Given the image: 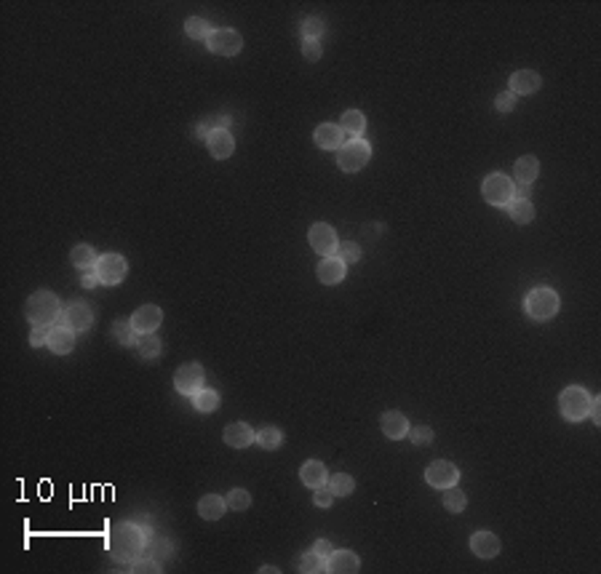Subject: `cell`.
<instances>
[{
    "label": "cell",
    "mask_w": 601,
    "mask_h": 574,
    "mask_svg": "<svg viewBox=\"0 0 601 574\" xmlns=\"http://www.w3.org/2000/svg\"><path fill=\"white\" fill-rule=\"evenodd\" d=\"M131 572H163V566L155 559H136L131 561Z\"/></svg>",
    "instance_id": "obj_41"
},
{
    "label": "cell",
    "mask_w": 601,
    "mask_h": 574,
    "mask_svg": "<svg viewBox=\"0 0 601 574\" xmlns=\"http://www.w3.org/2000/svg\"><path fill=\"white\" fill-rule=\"evenodd\" d=\"M326 486L331 489L334 497H348V495H353L356 481H353V476H348V473H337V476H329Z\"/></svg>",
    "instance_id": "obj_33"
},
{
    "label": "cell",
    "mask_w": 601,
    "mask_h": 574,
    "mask_svg": "<svg viewBox=\"0 0 601 574\" xmlns=\"http://www.w3.org/2000/svg\"><path fill=\"white\" fill-rule=\"evenodd\" d=\"M505 208H508L510 219H513L516 224H529L532 219H535V206H532V201H529V198H513Z\"/></svg>",
    "instance_id": "obj_27"
},
{
    "label": "cell",
    "mask_w": 601,
    "mask_h": 574,
    "mask_svg": "<svg viewBox=\"0 0 601 574\" xmlns=\"http://www.w3.org/2000/svg\"><path fill=\"white\" fill-rule=\"evenodd\" d=\"M425 481H428L433 489H449V486H457V481H460V470H457L452 463L439 460V463L428 465V470H425Z\"/></svg>",
    "instance_id": "obj_11"
},
{
    "label": "cell",
    "mask_w": 601,
    "mask_h": 574,
    "mask_svg": "<svg viewBox=\"0 0 601 574\" xmlns=\"http://www.w3.org/2000/svg\"><path fill=\"white\" fill-rule=\"evenodd\" d=\"M369 158H372V147L366 139H350L337 150V166L348 174L361 171L369 163Z\"/></svg>",
    "instance_id": "obj_5"
},
{
    "label": "cell",
    "mask_w": 601,
    "mask_h": 574,
    "mask_svg": "<svg viewBox=\"0 0 601 574\" xmlns=\"http://www.w3.org/2000/svg\"><path fill=\"white\" fill-rule=\"evenodd\" d=\"M340 128L348 134V137L361 139V137H364V131H366V115H364L361 110H348L345 115H342Z\"/></svg>",
    "instance_id": "obj_26"
},
{
    "label": "cell",
    "mask_w": 601,
    "mask_h": 574,
    "mask_svg": "<svg viewBox=\"0 0 601 574\" xmlns=\"http://www.w3.org/2000/svg\"><path fill=\"white\" fill-rule=\"evenodd\" d=\"M62 318H65V326L70 332H88L91 326H94V310L88 307V304L83 302H75L70 304L65 313H62Z\"/></svg>",
    "instance_id": "obj_13"
},
{
    "label": "cell",
    "mask_w": 601,
    "mask_h": 574,
    "mask_svg": "<svg viewBox=\"0 0 601 574\" xmlns=\"http://www.w3.org/2000/svg\"><path fill=\"white\" fill-rule=\"evenodd\" d=\"M225 511H228V502H225V497L219 495H206L201 497V502H198V515L203 521H219L225 515Z\"/></svg>",
    "instance_id": "obj_24"
},
{
    "label": "cell",
    "mask_w": 601,
    "mask_h": 574,
    "mask_svg": "<svg viewBox=\"0 0 601 574\" xmlns=\"http://www.w3.org/2000/svg\"><path fill=\"white\" fill-rule=\"evenodd\" d=\"M206 147H209V153H212L217 160H225L233 155L235 139H233L230 128H214L212 134H209V139H206Z\"/></svg>",
    "instance_id": "obj_16"
},
{
    "label": "cell",
    "mask_w": 601,
    "mask_h": 574,
    "mask_svg": "<svg viewBox=\"0 0 601 574\" xmlns=\"http://www.w3.org/2000/svg\"><path fill=\"white\" fill-rule=\"evenodd\" d=\"M559 307H561V300L551 286L532 288L524 300V310L532 320H551L559 313Z\"/></svg>",
    "instance_id": "obj_3"
},
{
    "label": "cell",
    "mask_w": 601,
    "mask_h": 574,
    "mask_svg": "<svg viewBox=\"0 0 601 574\" xmlns=\"http://www.w3.org/2000/svg\"><path fill=\"white\" fill-rule=\"evenodd\" d=\"M206 46H209L212 54H219V56H235L244 48V38H241V32L233 30V27H219V30H214L209 35Z\"/></svg>",
    "instance_id": "obj_8"
},
{
    "label": "cell",
    "mask_w": 601,
    "mask_h": 574,
    "mask_svg": "<svg viewBox=\"0 0 601 574\" xmlns=\"http://www.w3.org/2000/svg\"><path fill=\"white\" fill-rule=\"evenodd\" d=\"M337 254H340V259L345 262V265H353V262H358V259H361V249H358V243L348 240V243H340Z\"/></svg>",
    "instance_id": "obj_39"
},
{
    "label": "cell",
    "mask_w": 601,
    "mask_h": 574,
    "mask_svg": "<svg viewBox=\"0 0 601 574\" xmlns=\"http://www.w3.org/2000/svg\"><path fill=\"white\" fill-rule=\"evenodd\" d=\"M315 495H313V502L318 505V508H331L334 505V495H331V489L329 486H318V489H313Z\"/></svg>",
    "instance_id": "obj_42"
},
{
    "label": "cell",
    "mask_w": 601,
    "mask_h": 574,
    "mask_svg": "<svg viewBox=\"0 0 601 574\" xmlns=\"http://www.w3.org/2000/svg\"><path fill=\"white\" fill-rule=\"evenodd\" d=\"M225 502H228V511H246V508L251 505V495H249L246 489H233V492L225 497Z\"/></svg>",
    "instance_id": "obj_38"
},
{
    "label": "cell",
    "mask_w": 601,
    "mask_h": 574,
    "mask_svg": "<svg viewBox=\"0 0 601 574\" xmlns=\"http://www.w3.org/2000/svg\"><path fill=\"white\" fill-rule=\"evenodd\" d=\"M145 529H139L136 524H118L110 529L107 548L115 561H136L145 550Z\"/></svg>",
    "instance_id": "obj_1"
},
{
    "label": "cell",
    "mask_w": 601,
    "mask_h": 574,
    "mask_svg": "<svg viewBox=\"0 0 601 574\" xmlns=\"http://www.w3.org/2000/svg\"><path fill=\"white\" fill-rule=\"evenodd\" d=\"M313 550H315L318 556H324V559H329V556H331V545L326 543V540H318V543L313 545Z\"/></svg>",
    "instance_id": "obj_48"
},
{
    "label": "cell",
    "mask_w": 601,
    "mask_h": 574,
    "mask_svg": "<svg viewBox=\"0 0 601 574\" xmlns=\"http://www.w3.org/2000/svg\"><path fill=\"white\" fill-rule=\"evenodd\" d=\"M113 332H115V339H118L123 348L136 345V339H139V332L131 326V318H118L113 326Z\"/></svg>",
    "instance_id": "obj_31"
},
{
    "label": "cell",
    "mask_w": 601,
    "mask_h": 574,
    "mask_svg": "<svg viewBox=\"0 0 601 574\" xmlns=\"http://www.w3.org/2000/svg\"><path fill=\"white\" fill-rule=\"evenodd\" d=\"M136 352L145 358V361H150V358H158L161 355V339H158V334L153 332V334H139V339H136Z\"/></svg>",
    "instance_id": "obj_30"
},
{
    "label": "cell",
    "mask_w": 601,
    "mask_h": 574,
    "mask_svg": "<svg viewBox=\"0 0 601 574\" xmlns=\"http://www.w3.org/2000/svg\"><path fill=\"white\" fill-rule=\"evenodd\" d=\"M97 275L99 281L104 284V286H118L123 278H126V272H129V262H126V256L120 254H102L97 259Z\"/></svg>",
    "instance_id": "obj_7"
},
{
    "label": "cell",
    "mask_w": 601,
    "mask_h": 574,
    "mask_svg": "<svg viewBox=\"0 0 601 574\" xmlns=\"http://www.w3.org/2000/svg\"><path fill=\"white\" fill-rule=\"evenodd\" d=\"M161 323H163V310L158 304H142V307L131 316V326H134L139 334H153V332H158Z\"/></svg>",
    "instance_id": "obj_12"
},
{
    "label": "cell",
    "mask_w": 601,
    "mask_h": 574,
    "mask_svg": "<svg viewBox=\"0 0 601 574\" xmlns=\"http://www.w3.org/2000/svg\"><path fill=\"white\" fill-rule=\"evenodd\" d=\"M24 316L33 326H51L62 316V302L54 291H35L24 304Z\"/></svg>",
    "instance_id": "obj_2"
},
{
    "label": "cell",
    "mask_w": 601,
    "mask_h": 574,
    "mask_svg": "<svg viewBox=\"0 0 601 574\" xmlns=\"http://www.w3.org/2000/svg\"><path fill=\"white\" fill-rule=\"evenodd\" d=\"M97 284H102V281H99V275H97V270H86V272H83V288H94Z\"/></svg>",
    "instance_id": "obj_47"
},
{
    "label": "cell",
    "mask_w": 601,
    "mask_h": 574,
    "mask_svg": "<svg viewBox=\"0 0 601 574\" xmlns=\"http://www.w3.org/2000/svg\"><path fill=\"white\" fill-rule=\"evenodd\" d=\"M409 438H412L414 447H428V444L433 441V430H430L428 425H420V428H412V430H409Z\"/></svg>",
    "instance_id": "obj_40"
},
{
    "label": "cell",
    "mask_w": 601,
    "mask_h": 574,
    "mask_svg": "<svg viewBox=\"0 0 601 574\" xmlns=\"http://www.w3.org/2000/svg\"><path fill=\"white\" fill-rule=\"evenodd\" d=\"M299 32H302V40H321V35L326 32L324 19H318V16H305L302 24H299Z\"/></svg>",
    "instance_id": "obj_34"
},
{
    "label": "cell",
    "mask_w": 601,
    "mask_h": 574,
    "mask_svg": "<svg viewBox=\"0 0 601 574\" xmlns=\"http://www.w3.org/2000/svg\"><path fill=\"white\" fill-rule=\"evenodd\" d=\"M540 86H543V78L537 75L535 70H519V72H513L510 80H508V91L513 96L535 94Z\"/></svg>",
    "instance_id": "obj_15"
},
{
    "label": "cell",
    "mask_w": 601,
    "mask_h": 574,
    "mask_svg": "<svg viewBox=\"0 0 601 574\" xmlns=\"http://www.w3.org/2000/svg\"><path fill=\"white\" fill-rule=\"evenodd\" d=\"M185 32H187V38H193V40H209V35L214 32V27L206 19H201V16H190V19L185 22Z\"/></svg>",
    "instance_id": "obj_32"
},
{
    "label": "cell",
    "mask_w": 601,
    "mask_h": 574,
    "mask_svg": "<svg viewBox=\"0 0 601 574\" xmlns=\"http://www.w3.org/2000/svg\"><path fill=\"white\" fill-rule=\"evenodd\" d=\"M444 508L449 513H462L465 511V505H468V497H465V492H460L457 486H449V489H444Z\"/></svg>",
    "instance_id": "obj_35"
},
{
    "label": "cell",
    "mask_w": 601,
    "mask_h": 574,
    "mask_svg": "<svg viewBox=\"0 0 601 574\" xmlns=\"http://www.w3.org/2000/svg\"><path fill=\"white\" fill-rule=\"evenodd\" d=\"M308 243L313 246V251L321 256H337L340 240H337V230L326 222H315L308 233Z\"/></svg>",
    "instance_id": "obj_9"
},
{
    "label": "cell",
    "mask_w": 601,
    "mask_h": 574,
    "mask_svg": "<svg viewBox=\"0 0 601 574\" xmlns=\"http://www.w3.org/2000/svg\"><path fill=\"white\" fill-rule=\"evenodd\" d=\"M49 334H51L49 326H35L33 334H30V345H33V348H40V345H46V342H49Z\"/></svg>",
    "instance_id": "obj_45"
},
{
    "label": "cell",
    "mask_w": 601,
    "mask_h": 574,
    "mask_svg": "<svg viewBox=\"0 0 601 574\" xmlns=\"http://www.w3.org/2000/svg\"><path fill=\"white\" fill-rule=\"evenodd\" d=\"M481 195H484V201L492 203V206L505 208L513 201V182H510V176L489 174L487 179H484V185H481Z\"/></svg>",
    "instance_id": "obj_6"
},
{
    "label": "cell",
    "mask_w": 601,
    "mask_h": 574,
    "mask_svg": "<svg viewBox=\"0 0 601 574\" xmlns=\"http://www.w3.org/2000/svg\"><path fill=\"white\" fill-rule=\"evenodd\" d=\"M588 417L593 419V425H601V398H591V409H588Z\"/></svg>",
    "instance_id": "obj_46"
},
{
    "label": "cell",
    "mask_w": 601,
    "mask_h": 574,
    "mask_svg": "<svg viewBox=\"0 0 601 574\" xmlns=\"http://www.w3.org/2000/svg\"><path fill=\"white\" fill-rule=\"evenodd\" d=\"M49 350L54 355H67V352H72L75 348V332H70L67 326H54L49 334Z\"/></svg>",
    "instance_id": "obj_23"
},
{
    "label": "cell",
    "mask_w": 601,
    "mask_h": 574,
    "mask_svg": "<svg viewBox=\"0 0 601 574\" xmlns=\"http://www.w3.org/2000/svg\"><path fill=\"white\" fill-rule=\"evenodd\" d=\"M361 569V559L353 550H331V556L326 559V572L331 574H356Z\"/></svg>",
    "instance_id": "obj_18"
},
{
    "label": "cell",
    "mask_w": 601,
    "mask_h": 574,
    "mask_svg": "<svg viewBox=\"0 0 601 574\" xmlns=\"http://www.w3.org/2000/svg\"><path fill=\"white\" fill-rule=\"evenodd\" d=\"M299 572H305V574H318V572H326V559L324 556H318L315 550H310V553H305L302 559H299V566H297Z\"/></svg>",
    "instance_id": "obj_37"
},
{
    "label": "cell",
    "mask_w": 601,
    "mask_h": 574,
    "mask_svg": "<svg viewBox=\"0 0 601 574\" xmlns=\"http://www.w3.org/2000/svg\"><path fill=\"white\" fill-rule=\"evenodd\" d=\"M494 107H497L500 112H510L513 107H516V96L510 94V91L497 94V96H494Z\"/></svg>",
    "instance_id": "obj_44"
},
{
    "label": "cell",
    "mask_w": 601,
    "mask_h": 574,
    "mask_svg": "<svg viewBox=\"0 0 601 574\" xmlns=\"http://www.w3.org/2000/svg\"><path fill=\"white\" fill-rule=\"evenodd\" d=\"M219 403H222L219 393H217V390H209V387L198 390V393L193 396L195 412H201V414H212V412H217V409H219Z\"/></svg>",
    "instance_id": "obj_29"
},
{
    "label": "cell",
    "mask_w": 601,
    "mask_h": 574,
    "mask_svg": "<svg viewBox=\"0 0 601 574\" xmlns=\"http://www.w3.org/2000/svg\"><path fill=\"white\" fill-rule=\"evenodd\" d=\"M97 259L99 254L94 251V246H88V243H78L72 251H70V262H72V267H78V270H94L97 267Z\"/></svg>",
    "instance_id": "obj_25"
},
{
    "label": "cell",
    "mask_w": 601,
    "mask_h": 574,
    "mask_svg": "<svg viewBox=\"0 0 601 574\" xmlns=\"http://www.w3.org/2000/svg\"><path fill=\"white\" fill-rule=\"evenodd\" d=\"M315 275H318V281H321L324 286H337V284L345 281V275H348V265L342 262L340 256H324L321 265L315 267Z\"/></svg>",
    "instance_id": "obj_14"
},
{
    "label": "cell",
    "mask_w": 601,
    "mask_h": 574,
    "mask_svg": "<svg viewBox=\"0 0 601 574\" xmlns=\"http://www.w3.org/2000/svg\"><path fill=\"white\" fill-rule=\"evenodd\" d=\"M302 54L308 62H318L321 59V40H302Z\"/></svg>",
    "instance_id": "obj_43"
},
{
    "label": "cell",
    "mask_w": 601,
    "mask_h": 574,
    "mask_svg": "<svg viewBox=\"0 0 601 574\" xmlns=\"http://www.w3.org/2000/svg\"><path fill=\"white\" fill-rule=\"evenodd\" d=\"M203 382H206V371L201 364H182L174 374V387L182 396H195L198 390H203Z\"/></svg>",
    "instance_id": "obj_10"
},
{
    "label": "cell",
    "mask_w": 601,
    "mask_h": 574,
    "mask_svg": "<svg viewBox=\"0 0 601 574\" xmlns=\"http://www.w3.org/2000/svg\"><path fill=\"white\" fill-rule=\"evenodd\" d=\"M471 548L478 559H494L503 545H500V537L492 532H476L471 537Z\"/></svg>",
    "instance_id": "obj_20"
},
{
    "label": "cell",
    "mask_w": 601,
    "mask_h": 574,
    "mask_svg": "<svg viewBox=\"0 0 601 574\" xmlns=\"http://www.w3.org/2000/svg\"><path fill=\"white\" fill-rule=\"evenodd\" d=\"M313 139L321 150H340L345 144V131L340 126H334V123H324V126L315 128Z\"/></svg>",
    "instance_id": "obj_21"
},
{
    "label": "cell",
    "mask_w": 601,
    "mask_h": 574,
    "mask_svg": "<svg viewBox=\"0 0 601 574\" xmlns=\"http://www.w3.org/2000/svg\"><path fill=\"white\" fill-rule=\"evenodd\" d=\"M537 174H540V160L535 155H524V158L516 160V182L519 185L537 182Z\"/></svg>",
    "instance_id": "obj_28"
},
{
    "label": "cell",
    "mask_w": 601,
    "mask_h": 574,
    "mask_svg": "<svg viewBox=\"0 0 601 574\" xmlns=\"http://www.w3.org/2000/svg\"><path fill=\"white\" fill-rule=\"evenodd\" d=\"M299 481H302L308 489H318V486H326V481H329V470H326L324 463H318V460H308V463L299 467Z\"/></svg>",
    "instance_id": "obj_22"
},
{
    "label": "cell",
    "mask_w": 601,
    "mask_h": 574,
    "mask_svg": "<svg viewBox=\"0 0 601 574\" xmlns=\"http://www.w3.org/2000/svg\"><path fill=\"white\" fill-rule=\"evenodd\" d=\"M591 409V393L580 385H569L567 390L559 396V412L567 422H580L588 417Z\"/></svg>",
    "instance_id": "obj_4"
},
{
    "label": "cell",
    "mask_w": 601,
    "mask_h": 574,
    "mask_svg": "<svg viewBox=\"0 0 601 574\" xmlns=\"http://www.w3.org/2000/svg\"><path fill=\"white\" fill-rule=\"evenodd\" d=\"M380 428H382V433L388 435L390 441H401V438H407L409 430H412L409 417L401 414V412H385L382 419H380Z\"/></svg>",
    "instance_id": "obj_17"
},
{
    "label": "cell",
    "mask_w": 601,
    "mask_h": 574,
    "mask_svg": "<svg viewBox=\"0 0 601 574\" xmlns=\"http://www.w3.org/2000/svg\"><path fill=\"white\" fill-rule=\"evenodd\" d=\"M513 198H529V185H513Z\"/></svg>",
    "instance_id": "obj_50"
},
{
    "label": "cell",
    "mask_w": 601,
    "mask_h": 574,
    "mask_svg": "<svg viewBox=\"0 0 601 574\" xmlns=\"http://www.w3.org/2000/svg\"><path fill=\"white\" fill-rule=\"evenodd\" d=\"M257 441H260L262 449H267V451H276V449L283 447V433L270 425V428H262V430L257 433Z\"/></svg>",
    "instance_id": "obj_36"
},
{
    "label": "cell",
    "mask_w": 601,
    "mask_h": 574,
    "mask_svg": "<svg viewBox=\"0 0 601 574\" xmlns=\"http://www.w3.org/2000/svg\"><path fill=\"white\" fill-rule=\"evenodd\" d=\"M212 123H214V128H230L233 118H228V115H219V118H214Z\"/></svg>",
    "instance_id": "obj_49"
},
{
    "label": "cell",
    "mask_w": 601,
    "mask_h": 574,
    "mask_svg": "<svg viewBox=\"0 0 601 574\" xmlns=\"http://www.w3.org/2000/svg\"><path fill=\"white\" fill-rule=\"evenodd\" d=\"M222 438H225V444L233 449H246L251 447L254 441H257V433L251 430L246 422H230L228 428L222 430Z\"/></svg>",
    "instance_id": "obj_19"
}]
</instances>
